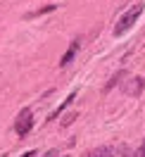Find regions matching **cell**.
I'll return each instance as SVG.
<instances>
[{"label": "cell", "mask_w": 145, "mask_h": 157, "mask_svg": "<svg viewBox=\"0 0 145 157\" xmlns=\"http://www.w3.org/2000/svg\"><path fill=\"white\" fill-rule=\"evenodd\" d=\"M143 10H145V5H143V2H138V5H133V7L126 12L121 19L116 21V26H114V36H116V38H119V36H124L126 31H128L135 21H138V17L143 14Z\"/></svg>", "instance_id": "obj_1"}, {"label": "cell", "mask_w": 145, "mask_h": 157, "mask_svg": "<svg viewBox=\"0 0 145 157\" xmlns=\"http://www.w3.org/2000/svg\"><path fill=\"white\" fill-rule=\"evenodd\" d=\"M133 157H145V138H143V143H140V147L133 150Z\"/></svg>", "instance_id": "obj_9"}, {"label": "cell", "mask_w": 145, "mask_h": 157, "mask_svg": "<svg viewBox=\"0 0 145 157\" xmlns=\"http://www.w3.org/2000/svg\"><path fill=\"white\" fill-rule=\"evenodd\" d=\"M78 45H81V40H71V45H69V50L67 52H64V55H62V59H59V67H67L69 62H71V59L76 57V52H78Z\"/></svg>", "instance_id": "obj_4"}, {"label": "cell", "mask_w": 145, "mask_h": 157, "mask_svg": "<svg viewBox=\"0 0 145 157\" xmlns=\"http://www.w3.org/2000/svg\"><path fill=\"white\" fill-rule=\"evenodd\" d=\"M124 76H126V71H116L114 76H112V81H109V83H107V86H105V90H112V88H114V86H119V81H121V78H124Z\"/></svg>", "instance_id": "obj_7"}, {"label": "cell", "mask_w": 145, "mask_h": 157, "mask_svg": "<svg viewBox=\"0 0 145 157\" xmlns=\"http://www.w3.org/2000/svg\"><path fill=\"white\" fill-rule=\"evenodd\" d=\"M55 155H57V152H45L43 157H55Z\"/></svg>", "instance_id": "obj_11"}, {"label": "cell", "mask_w": 145, "mask_h": 157, "mask_svg": "<svg viewBox=\"0 0 145 157\" xmlns=\"http://www.w3.org/2000/svg\"><path fill=\"white\" fill-rule=\"evenodd\" d=\"M124 90L131 95V98H138V95L145 90V78H143V76H133L131 81H128V86H126Z\"/></svg>", "instance_id": "obj_3"}, {"label": "cell", "mask_w": 145, "mask_h": 157, "mask_svg": "<svg viewBox=\"0 0 145 157\" xmlns=\"http://www.w3.org/2000/svg\"><path fill=\"white\" fill-rule=\"evenodd\" d=\"M88 157H114V150L109 145H102V147H95L93 152H88Z\"/></svg>", "instance_id": "obj_6"}, {"label": "cell", "mask_w": 145, "mask_h": 157, "mask_svg": "<svg viewBox=\"0 0 145 157\" xmlns=\"http://www.w3.org/2000/svg\"><path fill=\"white\" fill-rule=\"evenodd\" d=\"M52 10H55V5H45V7H40V10L31 12L29 17H40V14H45V12H52Z\"/></svg>", "instance_id": "obj_8"}, {"label": "cell", "mask_w": 145, "mask_h": 157, "mask_svg": "<svg viewBox=\"0 0 145 157\" xmlns=\"http://www.w3.org/2000/svg\"><path fill=\"white\" fill-rule=\"evenodd\" d=\"M31 128H33V112H31L29 107H24L19 114H17V119H14V131H17L19 138H24Z\"/></svg>", "instance_id": "obj_2"}, {"label": "cell", "mask_w": 145, "mask_h": 157, "mask_svg": "<svg viewBox=\"0 0 145 157\" xmlns=\"http://www.w3.org/2000/svg\"><path fill=\"white\" fill-rule=\"evenodd\" d=\"M78 95V90H71V93H69L67 98H64V102H62V105H59L57 109H55V112H52V114H50V119H55V117H59V114H62V112H64V109L69 107V105H71V102H74V98H76Z\"/></svg>", "instance_id": "obj_5"}, {"label": "cell", "mask_w": 145, "mask_h": 157, "mask_svg": "<svg viewBox=\"0 0 145 157\" xmlns=\"http://www.w3.org/2000/svg\"><path fill=\"white\" fill-rule=\"evenodd\" d=\"M21 157H36V152H33V150H29V152H24Z\"/></svg>", "instance_id": "obj_10"}]
</instances>
